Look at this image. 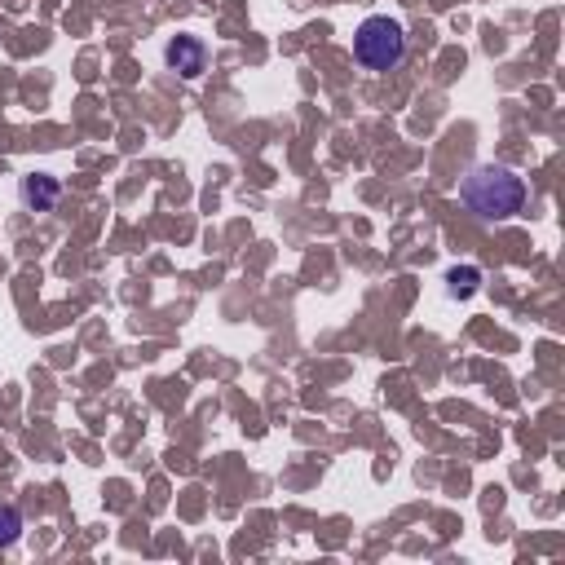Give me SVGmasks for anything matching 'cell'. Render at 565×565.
<instances>
[{
  "instance_id": "7a4b0ae2",
  "label": "cell",
  "mask_w": 565,
  "mask_h": 565,
  "mask_svg": "<svg viewBox=\"0 0 565 565\" xmlns=\"http://www.w3.org/2000/svg\"><path fill=\"white\" fill-rule=\"evenodd\" d=\"M354 58L367 71H398L407 62V27L389 14L362 18V27L354 31Z\"/></svg>"
},
{
  "instance_id": "277c9868",
  "label": "cell",
  "mask_w": 565,
  "mask_h": 565,
  "mask_svg": "<svg viewBox=\"0 0 565 565\" xmlns=\"http://www.w3.org/2000/svg\"><path fill=\"white\" fill-rule=\"evenodd\" d=\"M18 195H23V208L27 212H53V204L62 199V181L49 177V173H31V177H23Z\"/></svg>"
},
{
  "instance_id": "8992f818",
  "label": "cell",
  "mask_w": 565,
  "mask_h": 565,
  "mask_svg": "<svg viewBox=\"0 0 565 565\" xmlns=\"http://www.w3.org/2000/svg\"><path fill=\"white\" fill-rule=\"evenodd\" d=\"M473 287H477V270H464V274L455 270V274H451V292H455V296H468Z\"/></svg>"
},
{
  "instance_id": "3957f363",
  "label": "cell",
  "mask_w": 565,
  "mask_h": 565,
  "mask_svg": "<svg viewBox=\"0 0 565 565\" xmlns=\"http://www.w3.org/2000/svg\"><path fill=\"white\" fill-rule=\"evenodd\" d=\"M208 45L199 36H173L164 45V62H168V71H177L181 80H199L208 71Z\"/></svg>"
},
{
  "instance_id": "5b68a950",
  "label": "cell",
  "mask_w": 565,
  "mask_h": 565,
  "mask_svg": "<svg viewBox=\"0 0 565 565\" xmlns=\"http://www.w3.org/2000/svg\"><path fill=\"white\" fill-rule=\"evenodd\" d=\"M18 535H23V513L18 508H0V548H9V543H18Z\"/></svg>"
},
{
  "instance_id": "6da1fadb",
  "label": "cell",
  "mask_w": 565,
  "mask_h": 565,
  "mask_svg": "<svg viewBox=\"0 0 565 565\" xmlns=\"http://www.w3.org/2000/svg\"><path fill=\"white\" fill-rule=\"evenodd\" d=\"M460 199L477 221H508V217H517V212L526 208L530 190L513 168L477 164V168H468V177L460 181Z\"/></svg>"
}]
</instances>
